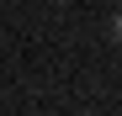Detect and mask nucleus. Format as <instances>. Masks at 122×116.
<instances>
[{"label":"nucleus","instance_id":"f257e3e1","mask_svg":"<svg viewBox=\"0 0 122 116\" xmlns=\"http://www.w3.org/2000/svg\"><path fill=\"white\" fill-rule=\"evenodd\" d=\"M112 37H117V42H122V16H117V27H112Z\"/></svg>","mask_w":122,"mask_h":116}]
</instances>
